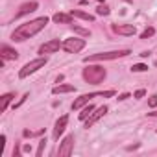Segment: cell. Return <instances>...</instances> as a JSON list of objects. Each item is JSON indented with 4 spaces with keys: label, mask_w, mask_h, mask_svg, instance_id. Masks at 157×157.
<instances>
[{
    "label": "cell",
    "mask_w": 157,
    "mask_h": 157,
    "mask_svg": "<svg viewBox=\"0 0 157 157\" xmlns=\"http://www.w3.org/2000/svg\"><path fill=\"white\" fill-rule=\"evenodd\" d=\"M46 24H48V17L33 19V21H30V22H26V24H21V26L11 33V39H13L15 43H22V41H26V39L37 35Z\"/></svg>",
    "instance_id": "obj_1"
},
{
    "label": "cell",
    "mask_w": 157,
    "mask_h": 157,
    "mask_svg": "<svg viewBox=\"0 0 157 157\" xmlns=\"http://www.w3.org/2000/svg\"><path fill=\"white\" fill-rule=\"evenodd\" d=\"M105 76H107V72H105V68L102 65H89V67L83 68V80L87 83H91V85L102 83L105 80Z\"/></svg>",
    "instance_id": "obj_2"
},
{
    "label": "cell",
    "mask_w": 157,
    "mask_h": 157,
    "mask_svg": "<svg viewBox=\"0 0 157 157\" xmlns=\"http://www.w3.org/2000/svg\"><path fill=\"white\" fill-rule=\"evenodd\" d=\"M131 50H113V52H102V54H93V56H87L83 57L85 63H94V61H111V59H118V57H126L129 56Z\"/></svg>",
    "instance_id": "obj_3"
},
{
    "label": "cell",
    "mask_w": 157,
    "mask_h": 157,
    "mask_svg": "<svg viewBox=\"0 0 157 157\" xmlns=\"http://www.w3.org/2000/svg\"><path fill=\"white\" fill-rule=\"evenodd\" d=\"M44 65H46V57H44V56H43V57H37V59L26 63V65L19 70V78H28L30 74H33V72H37L39 68H43Z\"/></svg>",
    "instance_id": "obj_4"
},
{
    "label": "cell",
    "mask_w": 157,
    "mask_h": 157,
    "mask_svg": "<svg viewBox=\"0 0 157 157\" xmlns=\"http://www.w3.org/2000/svg\"><path fill=\"white\" fill-rule=\"evenodd\" d=\"M67 54H78L80 50L85 48V41L80 39V37H70V39H65L63 41V46H61Z\"/></svg>",
    "instance_id": "obj_5"
},
{
    "label": "cell",
    "mask_w": 157,
    "mask_h": 157,
    "mask_svg": "<svg viewBox=\"0 0 157 157\" xmlns=\"http://www.w3.org/2000/svg\"><path fill=\"white\" fill-rule=\"evenodd\" d=\"M72 150H74V135H67L61 140L59 148H57V155L59 157H68V155H72Z\"/></svg>",
    "instance_id": "obj_6"
},
{
    "label": "cell",
    "mask_w": 157,
    "mask_h": 157,
    "mask_svg": "<svg viewBox=\"0 0 157 157\" xmlns=\"http://www.w3.org/2000/svg\"><path fill=\"white\" fill-rule=\"evenodd\" d=\"M61 46H63V43H59V39H50L48 43H44V44L39 46V54L41 56H44V54H56Z\"/></svg>",
    "instance_id": "obj_7"
},
{
    "label": "cell",
    "mask_w": 157,
    "mask_h": 157,
    "mask_svg": "<svg viewBox=\"0 0 157 157\" xmlns=\"http://www.w3.org/2000/svg\"><path fill=\"white\" fill-rule=\"evenodd\" d=\"M107 111H109V109H107V105H100L98 109H94V111H93V115L85 120V128H87V129H89V128H93V126H94V124H96V122H98L105 113H107Z\"/></svg>",
    "instance_id": "obj_8"
},
{
    "label": "cell",
    "mask_w": 157,
    "mask_h": 157,
    "mask_svg": "<svg viewBox=\"0 0 157 157\" xmlns=\"http://www.w3.org/2000/svg\"><path fill=\"white\" fill-rule=\"evenodd\" d=\"M67 124H68V117L67 115H63L57 122H56V128H54V133H52V137H54V140H57L63 133H65V129H67Z\"/></svg>",
    "instance_id": "obj_9"
},
{
    "label": "cell",
    "mask_w": 157,
    "mask_h": 157,
    "mask_svg": "<svg viewBox=\"0 0 157 157\" xmlns=\"http://www.w3.org/2000/svg\"><path fill=\"white\" fill-rule=\"evenodd\" d=\"M37 8H39V4L35 2V0H32V2H26V4H22V6H21V10L15 13V19H21V17H24V15H28V13L35 11Z\"/></svg>",
    "instance_id": "obj_10"
},
{
    "label": "cell",
    "mask_w": 157,
    "mask_h": 157,
    "mask_svg": "<svg viewBox=\"0 0 157 157\" xmlns=\"http://www.w3.org/2000/svg\"><path fill=\"white\" fill-rule=\"evenodd\" d=\"M113 30H115V33H118V35H135V33H137V28H135L133 24H115Z\"/></svg>",
    "instance_id": "obj_11"
},
{
    "label": "cell",
    "mask_w": 157,
    "mask_h": 157,
    "mask_svg": "<svg viewBox=\"0 0 157 157\" xmlns=\"http://www.w3.org/2000/svg\"><path fill=\"white\" fill-rule=\"evenodd\" d=\"M0 57H2L4 61L6 59H17L19 57V52L15 48H11L10 44H2V46H0Z\"/></svg>",
    "instance_id": "obj_12"
},
{
    "label": "cell",
    "mask_w": 157,
    "mask_h": 157,
    "mask_svg": "<svg viewBox=\"0 0 157 157\" xmlns=\"http://www.w3.org/2000/svg\"><path fill=\"white\" fill-rule=\"evenodd\" d=\"M52 21L57 24H72V15L70 13H56L52 17Z\"/></svg>",
    "instance_id": "obj_13"
},
{
    "label": "cell",
    "mask_w": 157,
    "mask_h": 157,
    "mask_svg": "<svg viewBox=\"0 0 157 157\" xmlns=\"http://www.w3.org/2000/svg\"><path fill=\"white\" fill-rule=\"evenodd\" d=\"M70 15H72V17H78V19H83V21H87V22H94V15L83 13V11H80V10H72Z\"/></svg>",
    "instance_id": "obj_14"
},
{
    "label": "cell",
    "mask_w": 157,
    "mask_h": 157,
    "mask_svg": "<svg viewBox=\"0 0 157 157\" xmlns=\"http://www.w3.org/2000/svg\"><path fill=\"white\" fill-rule=\"evenodd\" d=\"M72 91H76L74 85H56V87L52 89L54 94H65V93H72Z\"/></svg>",
    "instance_id": "obj_15"
},
{
    "label": "cell",
    "mask_w": 157,
    "mask_h": 157,
    "mask_svg": "<svg viewBox=\"0 0 157 157\" xmlns=\"http://www.w3.org/2000/svg\"><path fill=\"white\" fill-rule=\"evenodd\" d=\"M96 107L93 105V104H87V105H83L82 107V113H80V120H87L91 115H93V111H94Z\"/></svg>",
    "instance_id": "obj_16"
},
{
    "label": "cell",
    "mask_w": 157,
    "mask_h": 157,
    "mask_svg": "<svg viewBox=\"0 0 157 157\" xmlns=\"http://www.w3.org/2000/svg\"><path fill=\"white\" fill-rule=\"evenodd\" d=\"M13 98H15V96H13V93H6V94L2 96V102H0V111L4 113V111L8 109V105L11 104V100H13Z\"/></svg>",
    "instance_id": "obj_17"
},
{
    "label": "cell",
    "mask_w": 157,
    "mask_h": 157,
    "mask_svg": "<svg viewBox=\"0 0 157 157\" xmlns=\"http://www.w3.org/2000/svg\"><path fill=\"white\" fill-rule=\"evenodd\" d=\"M72 30H74L76 33L83 35V37H91V32H89V30H85V28H80V26H72Z\"/></svg>",
    "instance_id": "obj_18"
},
{
    "label": "cell",
    "mask_w": 157,
    "mask_h": 157,
    "mask_svg": "<svg viewBox=\"0 0 157 157\" xmlns=\"http://www.w3.org/2000/svg\"><path fill=\"white\" fill-rule=\"evenodd\" d=\"M153 33H155V30H153V28L150 26V28H146V30L142 32V35H140V39H148V37H151Z\"/></svg>",
    "instance_id": "obj_19"
},
{
    "label": "cell",
    "mask_w": 157,
    "mask_h": 157,
    "mask_svg": "<svg viewBox=\"0 0 157 157\" xmlns=\"http://www.w3.org/2000/svg\"><path fill=\"white\" fill-rule=\"evenodd\" d=\"M131 70H133V72H144V70H148V65L139 63V65H133V67H131Z\"/></svg>",
    "instance_id": "obj_20"
},
{
    "label": "cell",
    "mask_w": 157,
    "mask_h": 157,
    "mask_svg": "<svg viewBox=\"0 0 157 157\" xmlns=\"http://www.w3.org/2000/svg\"><path fill=\"white\" fill-rule=\"evenodd\" d=\"M44 148H46V139H43V140L39 142V148H37V157H41V155H43Z\"/></svg>",
    "instance_id": "obj_21"
},
{
    "label": "cell",
    "mask_w": 157,
    "mask_h": 157,
    "mask_svg": "<svg viewBox=\"0 0 157 157\" xmlns=\"http://www.w3.org/2000/svg\"><path fill=\"white\" fill-rule=\"evenodd\" d=\"M96 13H98V15H109V8H107L105 4H104V6H98Z\"/></svg>",
    "instance_id": "obj_22"
},
{
    "label": "cell",
    "mask_w": 157,
    "mask_h": 157,
    "mask_svg": "<svg viewBox=\"0 0 157 157\" xmlns=\"http://www.w3.org/2000/svg\"><path fill=\"white\" fill-rule=\"evenodd\" d=\"M148 105H150V107H157V94L150 96V100H148Z\"/></svg>",
    "instance_id": "obj_23"
},
{
    "label": "cell",
    "mask_w": 157,
    "mask_h": 157,
    "mask_svg": "<svg viewBox=\"0 0 157 157\" xmlns=\"http://www.w3.org/2000/svg\"><path fill=\"white\" fill-rule=\"evenodd\" d=\"M4 148H6V135H2V137H0V153L4 151Z\"/></svg>",
    "instance_id": "obj_24"
},
{
    "label": "cell",
    "mask_w": 157,
    "mask_h": 157,
    "mask_svg": "<svg viewBox=\"0 0 157 157\" xmlns=\"http://www.w3.org/2000/svg\"><path fill=\"white\" fill-rule=\"evenodd\" d=\"M28 96H30V94H28V93H26V94H24V96H22V98H21V100H19V102H17V104H15V105H13V107H19V105H22V104H24V100H26V98H28Z\"/></svg>",
    "instance_id": "obj_25"
},
{
    "label": "cell",
    "mask_w": 157,
    "mask_h": 157,
    "mask_svg": "<svg viewBox=\"0 0 157 157\" xmlns=\"http://www.w3.org/2000/svg\"><path fill=\"white\" fill-rule=\"evenodd\" d=\"M144 94H146V91H144V89H139V91L135 93V98H142Z\"/></svg>",
    "instance_id": "obj_26"
},
{
    "label": "cell",
    "mask_w": 157,
    "mask_h": 157,
    "mask_svg": "<svg viewBox=\"0 0 157 157\" xmlns=\"http://www.w3.org/2000/svg\"><path fill=\"white\" fill-rule=\"evenodd\" d=\"M126 98H129V94H120L118 96V100H126Z\"/></svg>",
    "instance_id": "obj_27"
},
{
    "label": "cell",
    "mask_w": 157,
    "mask_h": 157,
    "mask_svg": "<svg viewBox=\"0 0 157 157\" xmlns=\"http://www.w3.org/2000/svg\"><path fill=\"white\" fill-rule=\"evenodd\" d=\"M148 115H150V117H157V109H155V111H151V113H148Z\"/></svg>",
    "instance_id": "obj_28"
},
{
    "label": "cell",
    "mask_w": 157,
    "mask_h": 157,
    "mask_svg": "<svg viewBox=\"0 0 157 157\" xmlns=\"http://www.w3.org/2000/svg\"><path fill=\"white\" fill-rule=\"evenodd\" d=\"M98 2H104V0H98Z\"/></svg>",
    "instance_id": "obj_29"
},
{
    "label": "cell",
    "mask_w": 157,
    "mask_h": 157,
    "mask_svg": "<svg viewBox=\"0 0 157 157\" xmlns=\"http://www.w3.org/2000/svg\"><path fill=\"white\" fill-rule=\"evenodd\" d=\"M155 67H157V61H155Z\"/></svg>",
    "instance_id": "obj_30"
}]
</instances>
